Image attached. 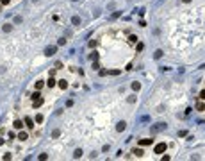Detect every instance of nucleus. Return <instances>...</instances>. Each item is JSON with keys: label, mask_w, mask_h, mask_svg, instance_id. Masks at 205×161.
<instances>
[{"label": "nucleus", "mask_w": 205, "mask_h": 161, "mask_svg": "<svg viewBox=\"0 0 205 161\" xmlns=\"http://www.w3.org/2000/svg\"><path fill=\"white\" fill-rule=\"evenodd\" d=\"M166 127H168V124L159 122V124H155V125L150 127V132H152V134H159V132H162V131H166Z\"/></svg>", "instance_id": "1"}, {"label": "nucleus", "mask_w": 205, "mask_h": 161, "mask_svg": "<svg viewBox=\"0 0 205 161\" xmlns=\"http://www.w3.org/2000/svg\"><path fill=\"white\" fill-rule=\"evenodd\" d=\"M55 52H57V47H55V45H50V47L45 48V56H47V57H52Z\"/></svg>", "instance_id": "2"}, {"label": "nucleus", "mask_w": 205, "mask_h": 161, "mask_svg": "<svg viewBox=\"0 0 205 161\" xmlns=\"http://www.w3.org/2000/svg\"><path fill=\"white\" fill-rule=\"evenodd\" d=\"M164 150H166V143H164V142H162V143H157V145H155V149H153V152H155V154H162Z\"/></svg>", "instance_id": "3"}, {"label": "nucleus", "mask_w": 205, "mask_h": 161, "mask_svg": "<svg viewBox=\"0 0 205 161\" xmlns=\"http://www.w3.org/2000/svg\"><path fill=\"white\" fill-rule=\"evenodd\" d=\"M125 129H127V122H125V120H121V122L116 124V131H118V132H123Z\"/></svg>", "instance_id": "4"}, {"label": "nucleus", "mask_w": 205, "mask_h": 161, "mask_svg": "<svg viewBox=\"0 0 205 161\" xmlns=\"http://www.w3.org/2000/svg\"><path fill=\"white\" fill-rule=\"evenodd\" d=\"M152 142H153L152 138H143V140H139V145L141 147H146V145H152Z\"/></svg>", "instance_id": "5"}, {"label": "nucleus", "mask_w": 205, "mask_h": 161, "mask_svg": "<svg viewBox=\"0 0 205 161\" xmlns=\"http://www.w3.org/2000/svg\"><path fill=\"white\" fill-rule=\"evenodd\" d=\"M55 84H57V80L54 79V75H50V79L47 80V86H48V88H54Z\"/></svg>", "instance_id": "6"}, {"label": "nucleus", "mask_w": 205, "mask_h": 161, "mask_svg": "<svg viewBox=\"0 0 205 161\" xmlns=\"http://www.w3.org/2000/svg\"><path fill=\"white\" fill-rule=\"evenodd\" d=\"M71 23H73L75 27H78V25L82 23V22H80V16H77V14H75V16H71Z\"/></svg>", "instance_id": "7"}, {"label": "nucleus", "mask_w": 205, "mask_h": 161, "mask_svg": "<svg viewBox=\"0 0 205 161\" xmlns=\"http://www.w3.org/2000/svg\"><path fill=\"white\" fill-rule=\"evenodd\" d=\"M82 154H84V152H82V149H75V152H73V159H80Z\"/></svg>", "instance_id": "8"}, {"label": "nucleus", "mask_w": 205, "mask_h": 161, "mask_svg": "<svg viewBox=\"0 0 205 161\" xmlns=\"http://www.w3.org/2000/svg\"><path fill=\"white\" fill-rule=\"evenodd\" d=\"M57 84H59V88H61V90H66V88H68V83H66L64 79H63V80H57Z\"/></svg>", "instance_id": "9"}, {"label": "nucleus", "mask_w": 205, "mask_h": 161, "mask_svg": "<svg viewBox=\"0 0 205 161\" xmlns=\"http://www.w3.org/2000/svg\"><path fill=\"white\" fill-rule=\"evenodd\" d=\"M41 104H43V98H41V97L36 98V100H32V106H34V108H39Z\"/></svg>", "instance_id": "10"}, {"label": "nucleus", "mask_w": 205, "mask_h": 161, "mask_svg": "<svg viewBox=\"0 0 205 161\" xmlns=\"http://www.w3.org/2000/svg\"><path fill=\"white\" fill-rule=\"evenodd\" d=\"M43 120H45L43 115H36V116H34V122H36V124H43Z\"/></svg>", "instance_id": "11"}, {"label": "nucleus", "mask_w": 205, "mask_h": 161, "mask_svg": "<svg viewBox=\"0 0 205 161\" xmlns=\"http://www.w3.org/2000/svg\"><path fill=\"white\" fill-rule=\"evenodd\" d=\"M13 125H14V129H22L23 127V122H22V120H14Z\"/></svg>", "instance_id": "12"}, {"label": "nucleus", "mask_w": 205, "mask_h": 161, "mask_svg": "<svg viewBox=\"0 0 205 161\" xmlns=\"http://www.w3.org/2000/svg\"><path fill=\"white\" fill-rule=\"evenodd\" d=\"M132 154H134V156H137V157H141L145 152H143V149H134V150H132Z\"/></svg>", "instance_id": "13"}, {"label": "nucleus", "mask_w": 205, "mask_h": 161, "mask_svg": "<svg viewBox=\"0 0 205 161\" xmlns=\"http://www.w3.org/2000/svg\"><path fill=\"white\" fill-rule=\"evenodd\" d=\"M2 31H4V32H11V31H13V23H6V25L2 27Z\"/></svg>", "instance_id": "14"}, {"label": "nucleus", "mask_w": 205, "mask_h": 161, "mask_svg": "<svg viewBox=\"0 0 205 161\" xmlns=\"http://www.w3.org/2000/svg\"><path fill=\"white\" fill-rule=\"evenodd\" d=\"M25 124H27L29 127H34V120H32L30 116H25Z\"/></svg>", "instance_id": "15"}, {"label": "nucleus", "mask_w": 205, "mask_h": 161, "mask_svg": "<svg viewBox=\"0 0 205 161\" xmlns=\"http://www.w3.org/2000/svg\"><path fill=\"white\" fill-rule=\"evenodd\" d=\"M132 90L134 91H139L141 90V83H137V80H136V83H132Z\"/></svg>", "instance_id": "16"}, {"label": "nucleus", "mask_w": 205, "mask_h": 161, "mask_svg": "<svg viewBox=\"0 0 205 161\" xmlns=\"http://www.w3.org/2000/svg\"><path fill=\"white\" fill-rule=\"evenodd\" d=\"M89 59H91V61H98V52H96V50H95V52H91Z\"/></svg>", "instance_id": "17"}, {"label": "nucleus", "mask_w": 205, "mask_h": 161, "mask_svg": "<svg viewBox=\"0 0 205 161\" xmlns=\"http://www.w3.org/2000/svg\"><path fill=\"white\" fill-rule=\"evenodd\" d=\"M18 140H20V142H25V140H27V132H20L18 134Z\"/></svg>", "instance_id": "18"}, {"label": "nucleus", "mask_w": 205, "mask_h": 161, "mask_svg": "<svg viewBox=\"0 0 205 161\" xmlns=\"http://www.w3.org/2000/svg\"><path fill=\"white\" fill-rule=\"evenodd\" d=\"M43 84H45V83H43V80H37V83H36V84H34V88H36V90H37V91H39V90H41V88H43Z\"/></svg>", "instance_id": "19"}, {"label": "nucleus", "mask_w": 205, "mask_h": 161, "mask_svg": "<svg viewBox=\"0 0 205 161\" xmlns=\"http://www.w3.org/2000/svg\"><path fill=\"white\" fill-rule=\"evenodd\" d=\"M162 54H164V52H162V50L159 48V50H155V54H153V57H155V59H160V57H162Z\"/></svg>", "instance_id": "20"}, {"label": "nucleus", "mask_w": 205, "mask_h": 161, "mask_svg": "<svg viewBox=\"0 0 205 161\" xmlns=\"http://www.w3.org/2000/svg\"><path fill=\"white\" fill-rule=\"evenodd\" d=\"M136 100H137V97H136V95H130V97L127 98V102H129V104H134Z\"/></svg>", "instance_id": "21"}, {"label": "nucleus", "mask_w": 205, "mask_h": 161, "mask_svg": "<svg viewBox=\"0 0 205 161\" xmlns=\"http://www.w3.org/2000/svg\"><path fill=\"white\" fill-rule=\"evenodd\" d=\"M196 109H198V111H205V104H203V102H198V104H196Z\"/></svg>", "instance_id": "22"}, {"label": "nucleus", "mask_w": 205, "mask_h": 161, "mask_svg": "<svg viewBox=\"0 0 205 161\" xmlns=\"http://www.w3.org/2000/svg\"><path fill=\"white\" fill-rule=\"evenodd\" d=\"M59 136H61V131H59V129L52 131V138H59Z\"/></svg>", "instance_id": "23"}, {"label": "nucleus", "mask_w": 205, "mask_h": 161, "mask_svg": "<svg viewBox=\"0 0 205 161\" xmlns=\"http://www.w3.org/2000/svg\"><path fill=\"white\" fill-rule=\"evenodd\" d=\"M129 41H130V43H137V36H134V34H132V36L129 38Z\"/></svg>", "instance_id": "24"}, {"label": "nucleus", "mask_w": 205, "mask_h": 161, "mask_svg": "<svg viewBox=\"0 0 205 161\" xmlns=\"http://www.w3.org/2000/svg\"><path fill=\"white\" fill-rule=\"evenodd\" d=\"M22 22H23L22 16H14V23H22Z\"/></svg>", "instance_id": "25"}, {"label": "nucleus", "mask_w": 205, "mask_h": 161, "mask_svg": "<svg viewBox=\"0 0 205 161\" xmlns=\"http://www.w3.org/2000/svg\"><path fill=\"white\" fill-rule=\"evenodd\" d=\"M57 45H59V47H61V45H66V38H61L59 41H57Z\"/></svg>", "instance_id": "26"}, {"label": "nucleus", "mask_w": 205, "mask_h": 161, "mask_svg": "<svg viewBox=\"0 0 205 161\" xmlns=\"http://www.w3.org/2000/svg\"><path fill=\"white\" fill-rule=\"evenodd\" d=\"M39 159H41V161H47V159H48V154H39Z\"/></svg>", "instance_id": "27"}, {"label": "nucleus", "mask_w": 205, "mask_h": 161, "mask_svg": "<svg viewBox=\"0 0 205 161\" xmlns=\"http://www.w3.org/2000/svg\"><path fill=\"white\" fill-rule=\"evenodd\" d=\"M100 68V65H98V61H93V70H98Z\"/></svg>", "instance_id": "28"}, {"label": "nucleus", "mask_w": 205, "mask_h": 161, "mask_svg": "<svg viewBox=\"0 0 205 161\" xmlns=\"http://www.w3.org/2000/svg\"><path fill=\"white\" fill-rule=\"evenodd\" d=\"M89 47H91V48H95V47H96V39H93V41H89Z\"/></svg>", "instance_id": "29"}, {"label": "nucleus", "mask_w": 205, "mask_h": 161, "mask_svg": "<svg viewBox=\"0 0 205 161\" xmlns=\"http://www.w3.org/2000/svg\"><path fill=\"white\" fill-rule=\"evenodd\" d=\"M119 14H121V13H119V11H114V13H112V18H118V16H119Z\"/></svg>", "instance_id": "30"}, {"label": "nucleus", "mask_w": 205, "mask_h": 161, "mask_svg": "<svg viewBox=\"0 0 205 161\" xmlns=\"http://www.w3.org/2000/svg\"><path fill=\"white\" fill-rule=\"evenodd\" d=\"M111 75H119V70H112V72H109Z\"/></svg>", "instance_id": "31"}, {"label": "nucleus", "mask_w": 205, "mask_h": 161, "mask_svg": "<svg viewBox=\"0 0 205 161\" xmlns=\"http://www.w3.org/2000/svg\"><path fill=\"white\" fill-rule=\"evenodd\" d=\"M11 157H13L11 154H4V157H2V159H6V161H7V159H11Z\"/></svg>", "instance_id": "32"}, {"label": "nucleus", "mask_w": 205, "mask_h": 161, "mask_svg": "<svg viewBox=\"0 0 205 161\" xmlns=\"http://www.w3.org/2000/svg\"><path fill=\"white\" fill-rule=\"evenodd\" d=\"M0 4H2V6H7V4H9V0H0Z\"/></svg>", "instance_id": "33"}, {"label": "nucleus", "mask_w": 205, "mask_h": 161, "mask_svg": "<svg viewBox=\"0 0 205 161\" xmlns=\"http://www.w3.org/2000/svg\"><path fill=\"white\" fill-rule=\"evenodd\" d=\"M6 72V66H2V65H0V73H4Z\"/></svg>", "instance_id": "34"}, {"label": "nucleus", "mask_w": 205, "mask_h": 161, "mask_svg": "<svg viewBox=\"0 0 205 161\" xmlns=\"http://www.w3.org/2000/svg\"><path fill=\"white\" fill-rule=\"evenodd\" d=\"M4 143H6V140H4V138H0V147H2Z\"/></svg>", "instance_id": "35"}, {"label": "nucleus", "mask_w": 205, "mask_h": 161, "mask_svg": "<svg viewBox=\"0 0 205 161\" xmlns=\"http://www.w3.org/2000/svg\"><path fill=\"white\" fill-rule=\"evenodd\" d=\"M200 98H205V90H203V91L200 93Z\"/></svg>", "instance_id": "36"}, {"label": "nucleus", "mask_w": 205, "mask_h": 161, "mask_svg": "<svg viewBox=\"0 0 205 161\" xmlns=\"http://www.w3.org/2000/svg\"><path fill=\"white\" fill-rule=\"evenodd\" d=\"M182 2H184V4H189V2H191V0H182Z\"/></svg>", "instance_id": "37"}, {"label": "nucleus", "mask_w": 205, "mask_h": 161, "mask_svg": "<svg viewBox=\"0 0 205 161\" xmlns=\"http://www.w3.org/2000/svg\"><path fill=\"white\" fill-rule=\"evenodd\" d=\"M0 11H2V4H0Z\"/></svg>", "instance_id": "38"}, {"label": "nucleus", "mask_w": 205, "mask_h": 161, "mask_svg": "<svg viewBox=\"0 0 205 161\" xmlns=\"http://www.w3.org/2000/svg\"><path fill=\"white\" fill-rule=\"evenodd\" d=\"M73 2H77V0H73Z\"/></svg>", "instance_id": "39"}]
</instances>
